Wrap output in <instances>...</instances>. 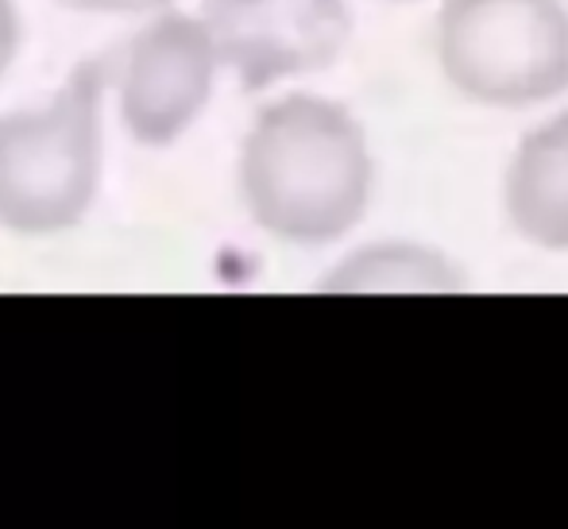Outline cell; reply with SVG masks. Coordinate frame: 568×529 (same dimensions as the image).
<instances>
[{
	"instance_id": "6da1fadb",
	"label": "cell",
	"mask_w": 568,
	"mask_h": 529,
	"mask_svg": "<svg viewBox=\"0 0 568 529\" xmlns=\"http://www.w3.org/2000/svg\"><path fill=\"white\" fill-rule=\"evenodd\" d=\"M236 182L247 216L271 240L291 247L337 244L372 202L367 132L341 101L283 93L247 124Z\"/></svg>"
},
{
	"instance_id": "7a4b0ae2",
	"label": "cell",
	"mask_w": 568,
	"mask_h": 529,
	"mask_svg": "<svg viewBox=\"0 0 568 529\" xmlns=\"http://www.w3.org/2000/svg\"><path fill=\"white\" fill-rule=\"evenodd\" d=\"M113 70L82 59L47 101L0 112V228L51 240L78 228L105 174V93Z\"/></svg>"
},
{
	"instance_id": "3957f363",
	"label": "cell",
	"mask_w": 568,
	"mask_h": 529,
	"mask_svg": "<svg viewBox=\"0 0 568 529\" xmlns=\"http://www.w3.org/2000/svg\"><path fill=\"white\" fill-rule=\"evenodd\" d=\"M445 82L487 109H530L568 90L561 0H442L434 28Z\"/></svg>"
},
{
	"instance_id": "277c9868",
	"label": "cell",
	"mask_w": 568,
	"mask_h": 529,
	"mask_svg": "<svg viewBox=\"0 0 568 529\" xmlns=\"http://www.w3.org/2000/svg\"><path fill=\"white\" fill-rule=\"evenodd\" d=\"M221 54L202 16L155 12L113 67L116 112L128 140L148 151L174 147L202 120L221 74Z\"/></svg>"
},
{
	"instance_id": "5b68a950",
	"label": "cell",
	"mask_w": 568,
	"mask_h": 529,
	"mask_svg": "<svg viewBox=\"0 0 568 529\" xmlns=\"http://www.w3.org/2000/svg\"><path fill=\"white\" fill-rule=\"evenodd\" d=\"M202 20L221 67L252 93L325 70L352 31L344 0H202Z\"/></svg>"
},
{
	"instance_id": "8992f818",
	"label": "cell",
	"mask_w": 568,
	"mask_h": 529,
	"mask_svg": "<svg viewBox=\"0 0 568 529\" xmlns=\"http://www.w3.org/2000/svg\"><path fill=\"white\" fill-rule=\"evenodd\" d=\"M503 205L526 244L568 252V112L523 135L503 179Z\"/></svg>"
},
{
	"instance_id": "52a82bcc",
	"label": "cell",
	"mask_w": 568,
	"mask_h": 529,
	"mask_svg": "<svg viewBox=\"0 0 568 529\" xmlns=\"http://www.w3.org/2000/svg\"><path fill=\"white\" fill-rule=\"evenodd\" d=\"M468 286L449 255L426 244H367L322 278L329 294H456Z\"/></svg>"
},
{
	"instance_id": "ba28073f",
	"label": "cell",
	"mask_w": 568,
	"mask_h": 529,
	"mask_svg": "<svg viewBox=\"0 0 568 529\" xmlns=\"http://www.w3.org/2000/svg\"><path fill=\"white\" fill-rule=\"evenodd\" d=\"M51 4L82 16H155L171 8V0H51Z\"/></svg>"
},
{
	"instance_id": "9c48e42d",
	"label": "cell",
	"mask_w": 568,
	"mask_h": 529,
	"mask_svg": "<svg viewBox=\"0 0 568 529\" xmlns=\"http://www.w3.org/2000/svg\"><path fill=\"white\" fill-rule=\"evenodd\" d=\"M23 43V23H20V8L16 0H0V78L12 70L16 54Z\"/></svg>"
},
{
	"instance_id": "30bf717a",
	"label": "cell",
	"mask_w": 568,
	"mask_h": 529,
	"mask_svg": "<svg viewBox=\"0 0 568 529\" xmlns=\"http://www.w3.org/2000/svg\"><path fill=\"white\" fill-rule=\"evenodd\" d=\"M390 4H410V0H390Z\"/></svg>"
}]
</instances>
